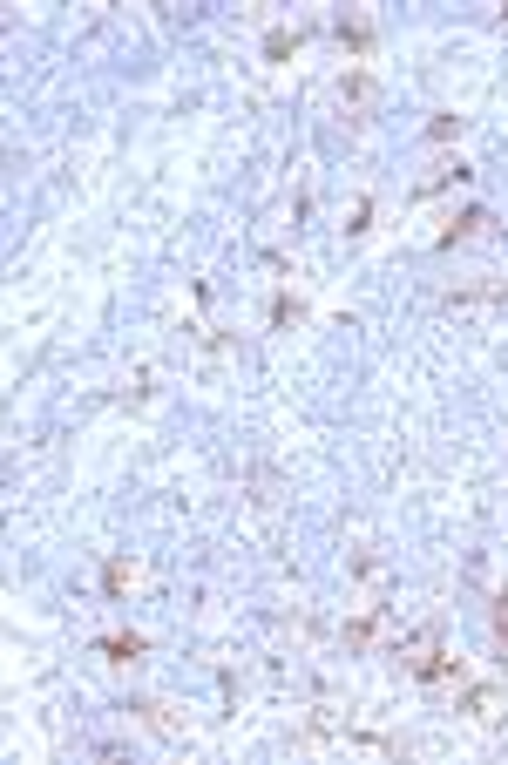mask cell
I'll return each mask as SVG.
<instances>
[{"mask_svg": "<svg viewBox=\"0 0 508 765\" xmlns=\"http://www.w3.org/2000/svg\"><path fill=\"white\" fill-rule=\"evenodd\" d=\"M292 48H299V28H278V34H271V41H265V55H271V61H285V55H292Z\"/></svg>", "mask_w": 508, "mask_h": 765, "instance_id": "6", "label": "cell"}, {"mask_svg": "<svg viewBox=\"0 0 508 765\" xmlns=\"http://www.w3.org/2000/svg\"><path fill=\"white\" fill-rule=\"evenodd\" d=\"M495 630H502V637H508V589H502V596H495Z\"/></svg>", "mask_w": 508, "mask_h": 765, "instance_id": "9", "label": "cell"}, {"mask_svg": "<svg viewBox=\"0 0 508 765\" xmlns=\"http://www.w3.org/2000/svg\"><path fill=\"white\" fill-rule=\"evenodd\" d=\"M461 136V116H434L427 122V143H454Z\"/></svg>", "mask_w": 508, "mask_h": 765, "instance_id": "7", "label": "cell"}, {"mask_svg": "<svg viewBox=\"0 0 508 765\" xmlns=\"http://www.w3.org/2000/svg\"><path fill=\"white\" fill-rule=\"evenodd\" d=\"M129 583H136V562H109V569H102V589H109V596H122V589H129Z\"/></svg>", "mask_w": 508, "mask_h": 765, "instance_id": "4", "label": "cell"}, {"mask_svg": "<svg viewBox=\"0 0 508 765\" xmlns=\"http://www.w3.org/2000/svg\"><path fill=\"white\" fill-rule=\"evenodd\" d=\"M102 657L129 664V657H143V637H102Z\"/></svg>", "mask_w": 508, "mask_h": 765, "instance_id": "5", "label": "cell"}, {"mask_svg": "<svg viewBox=\"0 0 508 765\" xmlns=\"http://www.w3.org/2000/svg\"><path fill=\"white\" fill-rule=\"evenodd\" d=\"M481 224H488V217H481V210H461V217H454L448 231H441V244H448V251H454V244H468V237H475Z\"/></svg>", "mask_w": 508, "mask_h": 765, "instance_id": "2", "label": "cell"}, {"mask_svg": "<svg viewBox=\"0 0 508 765\" xmlns=\"http://www.w3.org/2000/svg\"><path fill=\"white\" fill-rule=\"evenodd\" d=\"M488 705H495V691H468V698H461V711H468V718H488Z\"/></svg>", "mask_w": 508, "mask_h": 765, "instance_id": "8", "label": "cell"}, {"mask_svg": "<svg viewBox=\"0 0 508 765\" xmlns=\"http://www.w3.org/2000/svg\"><path fill=\"white\" fill-rule=\"evenodd\" d=\"M373 630H380V610H366V617H353L346 630H339V637H346V650H366V644H373Z\"/></svg>", "mask_w": 508, "mask_h": 765, "instance_id": "1", "label": "cell"}, {"mask_svg": "<svg viewBox=\"0 0 508 765\" xmlns=\"http://www.w3.org/2000/svg\"><path fill=\"white\" fill-rule=\"evenodd\" d=\"M339 48L366 55V48H373V28H366V21H339Z\"/></svg>", "mask_w": 508, "mask_h": 765, "instance_id": "3", "label": "cell"}]
</instances>
